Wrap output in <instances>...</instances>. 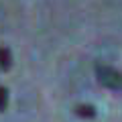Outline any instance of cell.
<instances>
[{
	"label": "cell",
	"mask_w": 122,
	"mask_h": 122,
	"mask_svg": "<svg viewBox=\"0 0 122 122\" xmlns=\"http://www.w3.org/2000/svg\"><path fill=\"white\" fill-rule=\"evenodd\" d=\"M96 77L108 90L122 92V73L110 65H96Z\"/></svg>",
	"instance_id": "obj_1"
},
{
	"label": "cell",
	"mask_w": 122,
	"mask_h": 122,
	"mask_svg": "<svg viewBox=\"0 0 122 122\" xmlns=\"http://www.w3.org/2000/svg\"><path fill=\"white\" fill-rule=\"evenodd\" d=\"M12 67V53L8 47H0V69L8 71Z\"/></svg>",
	"instance_id": "obj_2"
},
{
	"label": "cell",
	"mask_w": 122,
	"mask_h": 122,
	"mask_svg": "<svg viewBox=\"0 0 122 122\" xmlns=\"http://www.w3.org/2000/svg\"><path fill=\"white\" fill-rule=\"evenodd\" d=\"M75 114L81 116V118H96L98 110L92 104H79V106H75Z\"/></svg>",
	"instance_id": "obj_3"
},
{
	"label": "cell",
	"mask_w": 122,
	"mask_h": 122,
	"mask_svg": "<svg viewBox=\"0 0 122 122\" xmlns=\"http://www.w3.org/2000/svg\"><path fill=\"white\" fill-rule=\"evenodd\" d=\"M8 106V90L4 86H0V112H4Z\"/></svg>",
	"instance_id": "obj_4"
}]
</instances>
